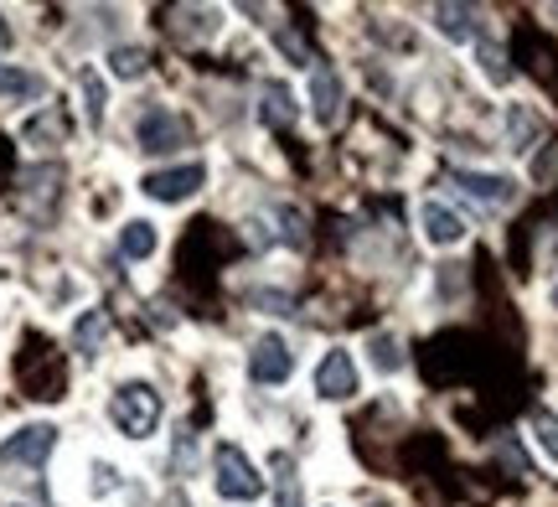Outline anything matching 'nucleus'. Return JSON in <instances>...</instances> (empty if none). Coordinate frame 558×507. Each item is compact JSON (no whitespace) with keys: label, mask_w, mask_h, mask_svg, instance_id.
<instances>
[{"label":"nucleus","mask_w":558,"mask_h":507,"mask_svg":"<svg viewBox=\"0 0 558 507\" xmlns=\"http://www.w3.org/2000/svg\"><path fill=\"white\" fill-rule=\"evenodd\" d=\"M501 124H507V145L512 150H538L543 141H548V114H543L538 104H507V114H501Z\"/></svg>","instance_id":"obj_9"},{"label":"nucleus","mask_w":558,"mask_h":507,"mask_svg":"<svg viewBox=\"0 0 558 507\" xmlns=\"http://www.w3.org/2000/svg\"><path fill=\"white\" fill-rule=\"evenodd\" d=\"M445 275H435V290H445V305H456L465 295V264H439Z\"/></svg>","instance_id":"obj_23"},{"label":"nucleus","mask_w":558,"mask_h":507,"mask_svg":"<svg viewBox=\"0 0 558 507\" xmlns=\"http://www.w3.org/2000/svg\"><path fill=\"white\" fill-rule=\"evenodd\" d=\"M104 109H109V88H104V79L99 73H83V114H88L94 130L104 124Z\"/></svg>","instance_id":"obj_21"},{"label":"nucleus","mask_w":558,"mask_h":507,"mask_svg":"<svg viewBox=\"0 0 558 507\" xmlns=\"http://www.w3.org/2000/svg\"><path fill=\"white\" fill-rule=\"evenodd\" d=\"M311 394L320 405H347L362 394V373H357V358L347 347H326L320 363L311 367Z\"/></svg>","instance_id":"obj_3"},{"label":"nucleus","mask_w":558,"mask_h":507,"mask_svg":"<svg viewBox=\"0 0 558 507\" xmlns=\"http://www.w3.org/2000/svg\"><path fill=\"white\" fill-rule=\"evenodd\" d=\"M135 141H140L145 156H171V150H181V145L192 141V130H186V120H181L177 109L150 104V109L140 114V124H135Z\"/></svg>","instance_id":"obj_4"},{"label":"nucleus","mask_w":558,"mask_h":507,"mask_svg":"<svg viewBox=\"0 0 558 507\" xmlns=\"http://www.w3.org/2000/svg\"><path fill=\"white\" fill-rule=\"evenodd\" d=\"M145 52H140V47H114V52H109V73H114V79H140V73H145Z\"/></svg>","instance_id":"obj_22"},{"label":"nucleus","mask_w":558,"mask_h":507,"mask_svg":"<svg viewBox=\"0 0 558 507\" xmlns=\"http://www.w3.org/2000/svg\"><path fill=\"white\" fill-rule=\"evenodd\" d=\"M0 47H11V26L5 21H0Z\"/></svg>","instance_id":"obj_28"},{"label":"nucleus","mask_w":558,"mask_h":507,"mask_svg":"<svg viewBox=\"0 0 558 507\" xmlns=\"http://www.w3.org/2000/svg\"><path fill=\"white\" fill-rule=\"evenodd\" d=\"M88 476H94V482H88V492H94V497H109V492L124 487L120 467H109V461H94V467H88Z\"/></svg>","instance_id":"obj_24"},{"label":"nucleus","mask_w":558,"mask_h":507,"mask_svg":"<svg viewBox=\"0 0 558 507\" xmlns=\"http://www.w3.org/2000/svg\"><path fill=\"white\" fill-rule=\"evenodd\" d=\"M279 471H284V476H279V497H275V507H305V503H300V482L290 476V461H284V456H279Z\"/></svg>","instance_id":"obj_25"},{"label":"nucleus","mask_w":558,"mask_h":507,"mask_svg":"<svg viewBox=\"0 0 558 507\" xmlns=\"http://www.w3.org/2000/svg\"><path fill=\"white\" fill-rule=\"evenodd\" d=\"M476 68H481V79L497 83V88H507V83H512V68H507V47H501L492 32L476 41Z\"/></svg>","instance_id":"obj_15"},{"label":"nucleus","mask_w":558,"mask_h":507,"mask_svg":"<svg viewBox=\"0 0 558 507\" xmlns=\"http://www.w3.org/2000/svg\"><path fill=\"white\" fill-rule=\"evenodd\" d=\"M367 358H373V367H378V373H399V367H403L399 337H393V331H373V337H367Z\"/></svg>","instance_id":"obj_18"},{"label":"nucleus","mask_w":558,"mask_h":507,"mask_svg":"<svg viewBox=\"0 0 558 507\" xmlns=\"http://www.w3.org/2000/svg\"><path fill=\"white\" fill-rule=\"evenodd\" d=\"M429 16H435V32L445 41H471L476 47L486 37V11H476V5H435Z\"/></svg>","instance_id":"obj_11"},{"label":"nucleus","mask_w":558,"mask_h":507,"mask_svg":"<svg viewBox=\"0 0 558 507\" xmlns=\"http://www.w3.org/2000/svg\"><path fill=\"white\" fill-rule=\"evenodd\" d=\"M104 337H109V316L104 311H83L78 326H73V347H78L83 358H99Z\"/></svg>","instance_id":"obj_16"},{"label":"nucleus","mask_w":558,"mask_h":507,"mask_svg":"<svg viewBox=\"0 0 558 507\" xmlns=\"http://www.w3.org/2000/svg\"><path fill=\"white\" fill-rule=\"evenodd\" d=\"M275 41H279V47H284V58H290V62H300V68L311 62V52H305V41H300L295 32H290V26H279V32H275Z\"/></svg>","instance_id":"obj_26"},{"label":"nucleus","mask_w":558,"mask_h":507,"mask_svg":"<svg viewBox=\"0 0 558 507\" xmlns=\"http://www.w3.org/2000/svg\"><path fill=\"white\" fill-rule=\"evenodd\" d=\"M254 305H264L269 316H290V295H284V290H259V295H254Z\"/></svg>","instance_id":"obj_27"},{"label":"nucleus","mask_w":558,"mask_h":507,"mask_svg":"<svg viewBox=\"0 0 558 507\" xmlns=\"http://www.w3.org/2000/svg\"><path fill=\"white\" fill-rule=\"evenodd\" d=\"M156 249H160V233H156L150 218H130V224L120 228V254L124 259H150Z\"/></svg>","instance_id":"obj_14"},{"label":"nucleus","mask_w":558,"mask_h":507,"mask_svg":"<svg viewBox=\"0 0 558 507\" xmlns=\"http://www.w3.org/2000/svg\"><path fill=\"white\" fill-rule=\"evenodd\" d=\"M58 450V425H21L16 435L0 440V461L5 467H41Z\"/></svg>","instance_id":"obj_7"},{"label":"nucleus","mask_w":558,"mask_h":507,"mask_svg":"<svg viewBox=\"0 0 558 507\" xmlns=\"http://www.w3.org/2000/svg\"><path fill=\"white\" fill-rule=\"evenodd\" d=\"M418 228H424V239L435 249H456V244H465V218H460L456 207H445V203H424L418 207Z\"/></svg>","instance_id":"obj_12"},{"label":"nucleus","mask_w":558,"mask_h":507,"mask_svg":"<svg viewBox=\"0 0 558 507\" xmlns=\"http://www.w3.org/2000/svg\"><path fill=\"white\" fill-rule=\"evenodd\" d=\"M160 420H166V399L156 394V384L135 378V384H120L109 394V425L120 430L124 440H150Z\"/></svg>","instance_id":"obj_1"},{"label":"nucleus","mask_w":558,"mask_h":507,"mask_svg":"<svg viewBox=\"0 0 558 507\" xmlns=\"http://www.w3.org/2000/svg\"><path fill=\"white\" fill-rule=\"evenodd\" d=\"M202 186H207V166L181 161V166H166V171H145L140 192H145L150 203H186V197H197Z\"/></svg>","instance_id":"obj_6"},{"label":"nucleus","mask_w":558,"mask_h":507,"mask_svg":"<svg viewBox=\"0 0 558 507\" xmlns=\"http://www.w3.org/2000/svg\"><path fill=\"white\" fill-rule=\"evenodd\" d=\"M456 186L481 207L518 203V177H507V171H456Z\"/></svg>","instance_id":"obj_8"},{"label":"nucleus","mask_w":558,"mask_h":507,"mask_svg":"<svg viewBox=\"0 0 558 507\" xmlns=\"http://www.w3.org/2000/svg\"><path fill=\"white\" fill-rule=\"evenodd\" d=\"M295 373V347L284 342L279 331H264L259 342L248 347V378L259 388H284Z\"/></svg>","instance_id":"obj_5"},{"label":"nucleus","mask_w":558,"mask_h":507,"mask_svg":"<svg viewBox=\"0 0 558 507\" xmlns=\"http://www.w3.org/2000/svg\"><path fill=\"white\" fill-rule=\"evenodd\" d=\"M21 141H26V145H41V141L58 145L62 141V114H58V109H41L37 120L21 124Z\"/></svg>","instance_id":"obj_19"},{"label":"nucleus","mask_w":558,"mask_h":507,"mask_svg":"<svg viewBox=\"0 0 558 507\" xmlns=\"http://www.w3.org/2000/svg\"><path fill=\"white\" fill-rule=\"evenodd\" d=\"M527 430H533V440H538L543 456L558 467V414H554V409H538V414L527 420Z\"/></svg>","instance_id":"obj_20"},{"label":"nucleus","mask_w":558,"mask_h":507,"mask_svg":"<svg viewBox=\"0 0 558 507\" xmlns=\"http://www.w3.org/2000/svg\"><path fill=\"white\" fill-rule=\"evenodd\" d=\"M341 104H347V88H341L337 68L316 62V68H311V114H316L320 130L341 120Z\"/></svg>","instance_id":"obj_10"},{"label":"nucleus","mask_w":558,"mask_h":507,"mask_svg":"<svg viewBox=\"0 0 558 507\" xmlns=\"http://www.w3.org/2000/svg\"><path fill=\"white\" fill-rule=\"evenodd\" d=\"M47 94V79L32 73V68H16V62H0V99H41Z\"/></svg>","instance_id":"obj_13"},{"label":"nucleus","mask_w":558,"mask_h":507,"mask_svg":"<svg viewBox=\"0 0 558 507\" xmlns=\"http://www.w3.org/2000/svg\"><path fill=\"white\" fill-rule=\"evenodd\" d=\"M213 487H218L222 503L248 507V503H259L264 497V476H259V467L243 456V446L222 440V446L213 450Z\"/></svg>","instance_id":"obj_2"},{"label":"nucleus","mask_w":558,"mask_h":507,"mask_svg":"<svg viewBox=\"0 0 558 507\" xmlns=\"http://www.w3.org/2000/svg\"><path fill=\"white\" fill-rule=\"evenodd\" d=\"M264 124H279V130H284V124H295V94H290V83H269V88H264Z\"/></svg>","instance_id":"obj_17"}]
</instances>
